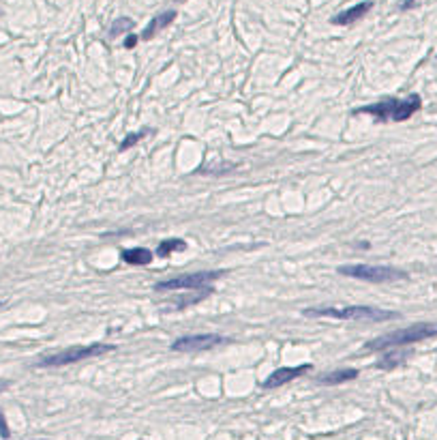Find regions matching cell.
I'll return each instance as SVG.
<instances>
[{"label": "cell", "mask_w": 437, "mask_h": 440, "mask_svg": "<svg viewBox=\"0 0 437 440\" xmlns=\"http://www.w3.org/2000/svg\"><path fill=\"white\" fill-rule=\"evenodd\" d=\"M0 436H3L5 440L11 438V429H9V425H7V419H5V412L3 410H0Z\"/></svg>", "instance_id": "obj_18"}, {"label": "cell", "mask_w": 437, "mask_h": 440, "mask_svg": "<svg viewBox=\"0 0 437 440\" xmlns=\"http://www.w3.org/2000/svg\"><path fill=\"white\" fill-rule=\"evenodd\" d=\"M122 260L126 264H133V266H142V264H148L152 260V254L144 247H133V249H124L122 251Z\"/></svg>", "instance_id": "obj_12"}, {"label": "cell", "mask_w": 437, "mask_h": 440, "mask_svg": "<svg viewBox=\"0 0 437 440\" xmlns=\"http://www.w3.org/2000/svg\"><path fill=\"white\" fill-rule=\"evenodd\" d=\"M422 107V99L420 95H409L405 99H384L379 103H371V105H362L358 110H354V116L358 114H369L377 121H395V123H403Z\"/></svg>", "instance_id": "obj_1"}, {"label": "cell", "mask_w": 437, "mask_h": 440, "mask_svg": "<svg viewBox=\"0 0 437 440\" xmlns=\"http://www.w3.org/2000/svg\"><path fill=\"white\" fill-rule=\"evenodd\" d=\"M401 361H403V354H392L388 352L386 356H381L377 361V367H381V370H392V367H397Z\"/></svg>", "instance_id": "obj_17"}, {"label": "cell", "mask_w": 437, "mask_h": 440, "mask_svg": "<svg viewBox=\"0 0 437 440\" xmlns=\"http://www.w3.org/2000/svg\"><path fill=\"white\" fill-rule=\"evenodd\" d=\"M174 20H176V11H163V13H159V15H154L152 20H150V24L146 26V30L142 32V39H144V41L152 39L159 30L167 28V26L174 22Z\"/></svg>", "instance_id": "obj_10"}, {"label": "cell", "mask_w": 437, "mask_h": 440, "mask_svg": "<svg viewBox=\"0 0 437 440\" xmlns=\"http://www.w3.org/2000/svg\"><path fill=\"white\" fill-rule=\"evenodd\" d=\"M148 133H152V129H142V131H138V133H129V136H126L124 140H122V144H120V150H129L131 146H135L138 144V142L142 140V138H146L148 136Z\"/></svg>", "instance_id": "obj_15"}, {"label": "cell", "mask_w": 437, "mask_h": 440, "mask_svg": "<svg viewBox=\"0 0 437 440\" xmlns=\"http://www.w3.org/2000/svg\"><path fill=\"white\" fill-rule=\"evenodd\" d=\"M187 249V243L182 238H167V241H161L159 247H157V256L165 258L169 254H174V251H182Z\"/></svg>", "instance_id": "obj_13"}, {"label": "cell", "mask_w": 437, "mask_h": 440, "mask_svg": "<svg viewBox=\"0 0 437 440\" xmlns=\"http://www.w3.org/2000/svg\"><path fill=\"white\" fill-rule=\"evenodd\" d=\"M212 288H206V290H193V294H187V296H180V299H176L178 307H189V305H195L199 301H204L206 296H210Z\"/></svg>", "instance_id": "obj_14"}, {"label": "cell", "mask_w": 437, "mask_h": 440, "mask_svg": "<svg viewBox=\"0 0 437 440\" xmlns=\"http://www.w3.org/2000/svg\"><path fill=\"white\" fill-rule=\"evenodd\" d=\"M133 28V20H129V17H118V20L112 24V28H109V34L112 37H116V34H122L126 30Z\"/></svg>", "instance_id": "obj_16"}, {"label": "cell", "mask_w": 437, "mask_h": 440, "mask_svg": "<svg viewBox=\"0 0 437 440\" xmlns=\"http://www.w3.org/2000/svg\"><path fill=\"white\" fill-rule=\"evenodd\" d=\"M223 275V271H199V273H191V275H178V277H169L154 284L157 292H165V290H199L206 288L208 284H212L214 279Z\"/></svg>", "instance_id": "obj_6"}, {"label": "cell", "mask_w": 437, "mask_h": 440, "mask_svg": "<svg viewBox=\"0 0 437 440\" xmlns=\"http://www.w3.org/2000/svg\"><path fill=\"white\" fill-rule=\"evenodd\" d=\"M431 337H437V322H418V325L392 331V333L381 335L377 339H373V342H367L364 348L367 350H392V348L416 344V342L431 339Z\"/></svg>", "instance_id": "obj_3"}, {"label": "cell", "mask_w": 437, "mask_h": 440, "mask_svg": "<svg viewBox=\"0 0 437 440\" xmlns=\"http://www.w3.org/2000/svg\"><path fill=\"white\" fill-rule=\"evenodd\" d=\"M358 370L354 367H347V370H334V372H328L324 376L317 378L320 384H326V387H334V384H343V382H349V380H356L358 378Z\"/></svg>", "instance_id": "obj_11"}, {"label": "cell", "mask_w": 437, "mask_h": 440, "mask_svg": "<svg viewBox=\"0 0 437 440\" xmlns=\"http://www.w3.org/2000/svg\"><path fill=\"white\" fill-rule=\"evenodd\" d=\"M225 342V337L214 335V333H202V335H185L178 337L171 350L174 352H204V350H212L216 346H221Z\"/></svg>", "instance_id": "obj_7"}, {"label": "cell", "mask_w": 437, "mask_h": 440, "mask_svg": "<svg viewBox=\"0 0 437 440\" xmlns=\"http://www.w3.org/2000/svg\"><path fill=\"white\" fill-rule=\"evenodd\" d=\"M9 387V382H0V391H5Z\"/></svg>", "instance_id": "obj_21"}, {"label": "cell", "mask_w": 437, "mask_h": 440, "mask_svg": "<svg viewBox=\"0 0 437 440\" xmlns=\"http://www.w3.org/2000/svg\"><path fill=\"white\" fill-rule=\"evenodd\" d=\"M371 9H373V3H371V0H364V3H358V5H354L349 9H345V11H341L339 15H334L330 22L336 24V26H349L354 22L362 20V17L371 11Z\"/></svg>", "instance_id": "obj_9"}, {"label": "cell", "mask_w": 437, "mask_h": 440, "mask_svg": "<svg viewBox=\"0 0 437 440\" xmlns=\"http://www.w3.org/2000/svg\"><path fill=\"white\" fill-rule=\"evenodd\" d=\"M336 271L345 277H354V279H362V282H371V284H390V282H399L407 277V273L399 271V268L371 266V264H343Z\"/></svg>", "instance_id": "obj_5"}, {"label": "cell", "mask_w": 437, "mask_h": 440, "mask_svg": "<svg viewBox=\"0 0 437 440\" xmlns=\"http://www.w3.org/2000/svg\"><path fill=\"white\" fill-rule=\"evenodd\" d=\"M418 3H420V0H405L403 5H401V9H403V11H407V9H412V7H416Z\"/></svg>", "instance_id": "obj_20"}, {"label": "cell", "mask_w": 437, "mask_h": 440, "mask_svg": "<svg viewBox=\"0 0 437 440\" xmlns=\"http://www.w3.org/2000/svg\"><path fill=\"white\" fill-rule=\"evenodd\" d=\"M311 370H313L311 363L296 365V367H279V370H275L266 380L261 382V387H264V389H279V387H283V384L296 380L298 376H302V374L311 372Z\"/></svg>", "instance_id": "obj_8"}, {"label": "cell", "mask_w": 437, "mask_h": 440, "mask_svg": "<svg viewBox=\"0 0 437 440\" xmlns=\"http://www.w3.org/2000/svg\"><path fill=\"white\" fill-rule=\"evenodd\" d=\"M304 316L352 320V322H386L399 318V313L379 307H367V305H349V307H311V309H304Z\"/></svg>", "instance_id": "obj_2"}, {"label": "cell", "mask_w": 437, "mask_h": 440, "mask_svg": "<svg viewBox=\"0 0 437 440\" xmlns=\"http://www.w3.org/2000/svg\"><path fill=\"white\" fill-rule=\"evenodd\" d=\"M116 346L114 344H86V346H71L65 348L60 352H54L50 356H43L36 361V367H62V365H71V363H79L84 358H93V356H103L107 352H114Z\"/></svg>", "instance_id": "obj_4"}, {"label": "cell", "mask_w": 437, "mask_h": 440, "mask_svg": "<svg viewBox=\"0 0 437 440\" xmlns=\"http://www.w3.org/2000/svg\"><path fill=\"white\" fill-rule=\"evenodd\" d=\"M135 43H138V37H135V34H129V37L124 39V48H126V50H133Z\"/></svg>", "instance_id": "obj_19"}]
</instances>
